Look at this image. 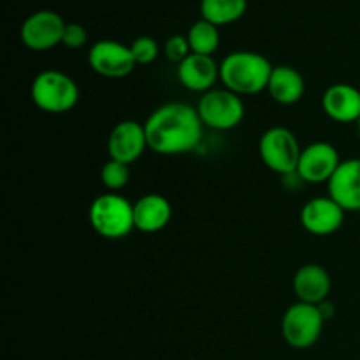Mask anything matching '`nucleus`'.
Here are the masks:
<instances>
[{
	"label": "nucleus",
	"instance_id": "2",
	"mask_svg": "<svg viewBox=\"0 0 360 360\" xmlns=\"http://www.w3.org/2000/svg\"><path fill=\"white\" fill-rule=\"evenodd\" d=\"M274 67L255 51H232L221 60L220 81L238 95H257L267 90Z\"/></svg>",
	"mask_w": 360,
	"mask_h": 360
},
{
	"label": "nucleus",
	"instance_id": "16",
	"mask_svg": "<svg viewBox=\"0 0 360 360\" xmlns=\"http://www.w3.org/2000/svg\"><path fill=\"white\" fill-rule=\"evenodd\" d=\"M330 276L319 264H304L297 269L292 280L295 297L299 302L319 306L329 299L330 294Z\"/></svg>",
	"mask_w": 360,
	"mask_h": 360
},
{
	"label": "nucleus",
	"instance_id": "24",
	"mask_svg": "<svg viewBox=\"0 0 360 360\" xmlns=\"http://www.w3.org/2000/svg\"><path fill=\"white\" fill-rule=\"evenodd\" d=\"M88 34L86 28L79 23H67L63 30L62 44L69 49H79L86 44Z\"/></svg>",
	"mask_w": 360,
	"mask_h": 360
},
{
	"label": "nucleus",
	"instance_id": "19",
	"mask_svg": "<svg viewBox=\"0 0 360 360\" xmlns=\"http://www.w3.org/2000/svg\"><path fill=\"white\" fill-rule=\"evenodd\" d=\"M248 0H200V16L202 20L224 27L236 23L245 16Z\"/></svg>",
	"mask_w": 360,
	"mask_h": 360
},
{
	"label": "nucleus",
	"instance_id": "9",
	"mask_svg": "<svg viewBox=\"0 0 360 360\" xmlns=\"http://www.w3.org/2000/svg\"><path fill=\"white\" fill-rule=\"evenodd\" d=\"M88 63L95 74L109 79L129 76L137 65L130 46L112 39H102L91 44L88 51Z\"/></svg>",
	"mask_w": 360,
	"mask_h": 360
},
{
	"label": "nucleus",
	"instance_id": "26",
	"mask_svg": "<svg viewBox=\"0 0 360 360\" xmlns=\"http://www.w3.org/2000/svg\"><path fill=\"white\" fill-rule=\"evenodd\" d=\"M357 130H359V136H360V118H359V122H357Z\"/></svg>",
	"mask_w": 360,
	"mask_h": 360
},
{
	"label": "nucleus",
	"instance_id": "3",
	"mask_svg": "<svg viewBox=\"0 0 360 360\" xmlns=\"http://www.w3.org/2000/svg\"><path fill=\"white\" fill-rule=\"evenodd\" d=\"M30 97L35 108L49 115H63L72 111L79 101L77 83L56 69H46L34 77L30 86Z\"/></svg>",
	"mask_w": 360,
	"mask_h": 360
},
{
	"label": "nucleus",
	"instance_id": "11",
	"mask_svg": "<svg viewBox=\"0 0 360 360\" xmlns=\"http://www.w3.org/2000/svg\"><path fill=\"white\" fill-rule=\"evenodd\" d=\"M148 150L146 130L144 123L136 120H123L116 123L108 137V153L111 160L122 164H134L139 160Z\"/></svg>",
	"mask_w": 360,
	"mask_h": 360
},
{
	"label": "nucleus",
	"instance_id": "1",
	"mask_svg": "<svg viewBox=\"0 0 360 360\" xmlns=\"http://www.w3.org/2000/svg\"><path fill=\"white\" fill-rule=\"evenodd\" d=\"M202 122L185 102H169L155 109L144 122L148 148L164 157L185 155L195 150L202 139Z\"/></svg>",
	"mask_w": 360,
	"mask_h": 360
},
{
	"label": "nucleus",
	"instance_id": "10",
	"mask_svg": "<svg viewBox=\"0 0 360 360\" xmlns=\"http://www.w3.org/2000/svg\"><path fill=\"white\" fill-rule=\"evenodd\" d=\"M341 162L343 160L340 157V151L333 144L316 141L302 148L295 176L309 185L329 183Z\"/></svg>",
	"mask_w": 360,
	"mask_h": 360
},
{
	"label": "nucleus",
	"instance_id": "17",
	"mask_svg": "<svg viewBox=\"0 0 360 360\" xmlns=\"http://www.w3.org/2000/svg\"><path fill=\"white\" fill-rule=\"evenodd\" d=\"M172 206L160 193H146L134 204V225L144 234H155L169 225Z\"/></svg>",
	"mask_w": 360,
	"mask_h": 360
},
{
	"label": "nucleus",
	"instance_id": "7",
	"mask_svg": "<svg viewBox=\"0 0 360 360\" xmlns=\"http://www.w3.org/2000/svg\"><path fill=\"white\" fill-rule=\"evenodd\" d=\"M323 323L326 319L320 313L319 306L297 301L285 311L281 319V334L288 347L295 350H308L322 336Z\"/></svg>",
	"mask_w": 360,
	"mask_h": 360
},
{
	"label": "nucleus",
	"instance_id": "18",
	"mask_svg": "<svg viewBox=\"0 0 360 360\" xmlns=\"http://www.w3.org/2000/svg\"><path fill=\"white\" fill-rule=\"evenodd\" d=\"M271 98L281 105H292L302 98L306 83L302 74L290 65H276L267 84Z\"/></svg>",
	"mask_w": 360,
	"mask_h": 360
},
{
	"label": "nucleus",
	"instance_id": "6",
	"mask_svg": "<svg viewBox=\"0 0 360 360\" xmlns=\"http://www.w3.org/2000/svg\"><path fill=\"white\" fill-rule=\"evenodd\" d=\"M197 112L204 127L225 132L241 125L245 118V104L241 95L227 88H213L199 98Z\"/></svg>",
	"mask_w": 360,
	"mask_h": 360
},
{
	"label": "nucleus",
	"instance_id": "20",
	"mask_svg": "<svg viewBox=\"0 0 360 360\" xmlns=\"http://www.w3.org/2000/svg\"><path fill=\"white\" fill-rule=\"evenodd\" d=\"M188 44L192 53L197 55H206L211 56L220 46V32H218L217 25L210 23L206 20H197L195 23H192V27L188 28Z\"/></svg>",
	"mask_w": 360,
	"mask_h": 360
},
{
	"label": "nucleus",
	"instance_id": "14",
	"mask_svg": "<svg viewBox=\"0 0 360 360\" xmlns=\"http://www.w3.org/2000/svg\"><path fill=\"white\" fill-rule=\"evenodd\" d=\"M178 81L186 90L206 94L213 90L217 81L220 79V65L214 62L213 56L190 53L181 63H178Z\"/></svg>",
	"mask_w": 360,
	"mask_h": 360
},
{
	"label": "nucleus",
	"instance_id": "5",
	"mask_svg": "<svg viewBox=\"0 0 360 360\" xmlns=\"http://www.w3.org/2000/svg\"><path fill=\"white\" fill-rule=\"evenodd\" d=\"M302 148L287 127H271L259 141V153L264 165L281 176H292L297 171Z\"/></svg>",
	"mask_w": 360,
	"mask_h": 360
},
{
	"label": "nucleus",
	"instance_id": "15",
	"mask_svg": "<svg viewBox=\"0 0 360 360\" xmlns=\"http://www.w3.org/2000/svg\"><path fill=\"white\" fill-rule=\"evenodd\" d=\"M322 108L333 122L357 123L360 118V90L354 84H330L322 97Z\"/></svg>",
	"mask_w": 360,
	"mask_h": 360
},
{
	"label": "nucleus",
	"instance_id": "4",
	"mask_svg": "<svg viewBox=\"0 0 360 360\" xmlns=\"http://www.w3.org/2000/svg\"><path fill=\"white\" fill-rule=\"evenodd\" d=\"M88 218L94 231L105 239H122L136 229L134 204L116 192L98 195L91 202Z\"/></svg>",
	"mask_w": 360,
	"mask_h": 360
},
{
	"label": "nucleus",
	"instance_id": "12",
	"mask_svg": "<svg viewBox=\"0 0 360 360\" xmlns=\"http://www.w3.org/2000/svg\"><path fill=\"white\" fill-rule=\"evenodd\" d=\"M345 214L347 211L333 197H315L302 206L301 225L309 234L326 238L340 231Z\"/></svg>",
	"mask_w": 360,
	"mask_h": 360
},
{
	"label": "nucleus",
	"instance_id": "21",
	"mask_svg": "<svg viewBox=\"0 0 360 360\" xmlns=\"http://www.w3.org/2000/svg\"><path fill=\"white\" fill-rule=\"evenodd\" d=\"M130 165L109 158L101 169V181L109 192H120L130 181Z\"/></svg>",
	"mask_w": 360,
	"mask_h": 360
},
{
	"label": "nucleus",
	"instance_id": "13",
	"mask_svg": "<svg viewBox=\"0 0 360 360\" xmlns=\"http://www.w3.org/2000/svg\"><path fill=\"white\" fill-rule=\"evenodd\" d=\"M329 197H333L345 211H360V158H348L340 164L327 183Z\"/></svg>",
	"mask_w": 360,
	"mask_h": 360
},
{
	"label": "nucleus",
	"instance_id": "22",
	"mask_svg": "<svg viewBox=\"0 0 360 360\" xmlns=\"http://www.w3.org/2000/svg\"><path fill=\"white\" fill-rule=\"evenodd\" d=\"M130 51H132L137 65H150L158 58L160 48H158V42L153 37L141 35V37L134 39V42L130 44Z\"/></svg>",
	"mask_w": 360,
	"mask_h": 360
},
{
	"label": "nucleus",
	"instance_id": "23",
	"mask_svg": "<svg viewBox=\"0 0 360 360\" xmlns=\"http://www.w3.org/2000/svg\"><path fill=\"white\" fill-rule=\"evenodd\" d=\"M164 53L165 56H167L171 62L174 63H181L183 60L186 58V56L192 53V49H190V44H188V39H186V35H181V34H174L171 35V37L165 41L164 44Z\"/></svg>",
	"mask_w": 360,
	"mask_h": 360
},
{
	"label": "nucleus",
	"instance_id": "8",
	"mask_svg": "<svg viewBox=\"0 0 360 360\" xmlns=\"http://www.w3.org/2000/svg\"><path fill=\"white\" fill-rule=\"evenodd\" d=\"M65 25L63 18L55 11H35L21 23V42L32 51H48L62 44Z\"/></svg>",
	"mask_w": 360,
	"mask_h": 360
},
{
	"label": "nucleus",
	"instance_id": "25",
	"mask_svg": "<svg viewBox=\"0 0 360 360\" xmlns=\"http://www.w3.org/2000/svg\"><path fill=\"white\" fill-rule=\"evenodd\" d=\"M319 309H320V313L323 315V319H326V322L334 316V304L329 301V299H327V301H323L322 304H319Z\"/></svg>",
	"mask_w": 360,
	"mask_h": 360
}]
</instances>
